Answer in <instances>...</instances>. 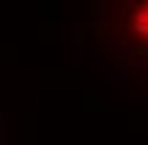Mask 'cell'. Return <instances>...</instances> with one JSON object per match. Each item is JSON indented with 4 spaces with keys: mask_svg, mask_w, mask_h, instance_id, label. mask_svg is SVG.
<instances>
[{
    "mask_svg": "<svg viewBox=\"0 0 148 145\" xmlns=\"http://www.w3.org/2000/svg\"><path fill=\"white\" fill-rule=\"evenodd\" d=\"M132 31H134V36H137L143 45H148V0H137V3H134Z\"/></svg>",
    "mask_w": 148,
    "mask_h": 145,
    "instance_id": "1",
    "label": "cell"
}]
</instances>
